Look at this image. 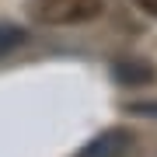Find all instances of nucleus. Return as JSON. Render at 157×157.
I'll list each match as a JSON object with an SVG mask.
<instances>
[{"label": "nucleus", "mask_w": 157, "mask_h": 157, "mask_svg": "<svg viewBox=\"0 0 157 157\" xmlns=\"http://www.w3.org/2000/svg\"><path fill=\"white\" fill-rule=\"evenodd\" d=\"M105 11V0H42L39 17L49 25H73V21H94Z\"/></svg>", "instance_id": "1"}, {"label": "nucleus", "mask_w": 157, "mask_h": 157, "mask_svg": "<svg viewBox=\"0 0 157 157\" xmlns=\"http://www.w3.org/2000/svg\"><path fill=\"white\" fill-rule=\"evenodd\" d=\"M126 143H129V133H126V129H108L105 136H98V140L84 150V157H115Z\"/></svg>", "instance_id": "2"}, {"label": "nucleus", "mask_w": 157, "mask_h": 157, "mask_svg": "<svg viewBox=\"0 0 157 157\" xmlns=\"http://www.w3.org/2000/svg\"><path fill=\"white\" fill-rule=\"evenodd\" d=\"M115 77L122 80V84H150L154 70L147 67V63H136V59H122V63H115Z\"/></svg>", "instance_id": "3"}, {"label": "nucleus", "mask_w": 157, "mask_h": 157, "mask_svg": "<svg viewBox=\"0 0 157 157\" xmlns=\"http://www.w3.org/2000/svg\"><path fill=\"white\" fill-rule=\"evenodd\" d=\"M25 42V32L14 28V25H4L0 21V56H7L11 49H17V45Z\"/></svg>", "instance_id": "4"}, {"label": "nucleus", "mask_w": 157, "mask_h": 157, "mask_svg": "<svg viewBox=\"0 0 157 157\" xmlns=\"http://www.w3.org/2000/svg\"><path fill=\"white\" fill-rule=\"evenodd\" d=\"M136 7H140V11H147L150 17H157V0H136Z\"/></svg>", "instance_id": "5"}]
</instances>
